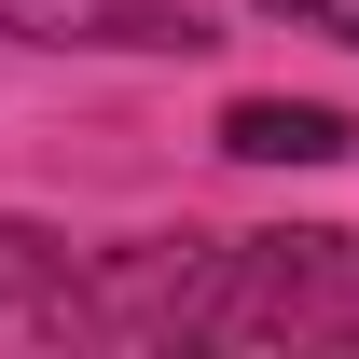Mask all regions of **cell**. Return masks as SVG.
Wrapping results in <instances>:
<instances>
[{"mask_svg":"<svg viewBox=\"0 0 359 359\" xmlns=\"http://www.w3.org/2000/svg\"><path fill=\"white\" fill-rule=\"evenodd\" d=\"M0 346H83V276L42 222H0Z\"/></svg>","mask_w":359,"mask_h":359,"instance_id":"3","label":"cell"},{"mask_svg":"<svg viewBox=\"0 0 359 359\" xmlns=\"http://www.w3.org/2000/svg\"><path fill=\"white\" fill-rule=\"evenodd\" d=\"M222 152H235V166H346L359 125L332 111V97H235V111H222Z\"/></svg>","mask_w":359,"mask_h":359,"instance_id":"4","label":"cell"},{"mask_svg":"<svg viewBox=\"0 0 359 359\" xmlns=\"http://www.w3.org/2000/svg\"><path fill=\"white\" fill-rule=\"evenodd\" d=\"M263 14H290V28H332V42H359V0H263Z\"/></svg>","mask_w":359,"mask_h":359,"instance_id":"5","label":"cell"},{"mask_svg":"<svg viewBox=\"0 0 359 359\" xmlns=\"http://www.w3.org/2000/svg\"><path fill=\"white\" fill-rule=\"evenodd\" d=\"M208 263H222V235H138V249H111L83 276V346H166V332H194Z\"/></svg>","mask_w":359,"mask_h":359,"instance_id":"1","label":"cell"},{"mask_svg":"<svg viewBox=\"0 0 359 359\" xmlns=\"http://www.w3.org/2000/svg\"><path fill=\"white\" fill-rule=\"evenodd\" d=\"M0 28L42 55H194L208 42L180 0H0Z\"/></svg>","mask_w":359,"mask_h":359,"instance_id":"2","label":"cell"}]
</instances>
